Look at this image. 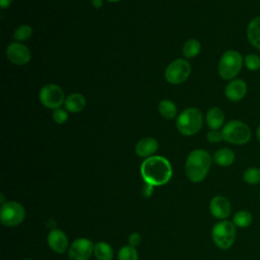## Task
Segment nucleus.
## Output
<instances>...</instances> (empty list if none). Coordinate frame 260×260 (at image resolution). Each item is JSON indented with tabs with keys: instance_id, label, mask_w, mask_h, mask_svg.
Masks as SVG:
<instances>
[{
	"instance_id": "nucleus-1",
	"label": "nucleus",
	"mask_w": 260,
	"mask_h": 260,
	"mask_svg": "<svg viewBox=\"0 0 260 260\" xmlns=\"http://www.w3.org/2000/svg\"><path fill=\"white\" fill-rule=\"evenodd\" d=\"M140 174L144 183L153 187L167 184L173 175L170 161L159 155H152L143 160L140 167Z\"/></svg>"
},
{
	"instance_id": "nucleus-2",
	"label": "nucleus",
	"mask_w": 260,
	"mask_h": 260,
	"mask_svg": "<svg viewBox=\"0 0 260 260\" xmlns=\"http://www.w3.org/2000/svg\"><path fill=\"white\" fill-rule=\"evenodd\" d=\"M212 158L208 151L204 149L192 150L185 164V173L187 178L193 183L202 182L211 167Z\"/></svg>"
},
{
	"instance_id": "nucleus-3",
	"label": "nucleus",
	"mask_w": 260,
	"mask_h": 260,
	"mask_svg": "<svg viewBox=\"0 0 260 260\" xmlns=\"http://www.w3.org/2000/svg\"><path fill=\"white\" fill-rule=\"evenodd\" d=\"M221 133L223 140L235 145H244L248 143L252 137L250 127L240 120L229 121L223 125Z\"/></svg>"
},
{
	"instance_id": "nucleus-4",
	"label": "nucleus",
	"mask_w": 260,
	"mask_h": 260,
	"mask_svg": "<svg viewBox=\"0 0 260 260\" xmlns=\"http://www.w3.org/2000/svg\"><path fill=\"white\" fill-rule=\"evenodd\" d=\"M244 58L236 50L225 51L218 62V74L224 80H233L240 73Z\"/></svg>"
},
{
	"instance_id": "nucleus-5",
	"label": "nucleus",
	"mask_w": 260,
	"mask_h": 260,
	"mask_svg": "<svg viewBox=\"0 0 260 260\" xmlns=\"http://www.w3.org/2000/svg\"><path fill=\"white\" fill-rule=\"evenodd\" d=\"M237 226L231 220H219L216 222L211 230V238L214 245L221 249H230L236 240Z\"/></svg>"
},
{
	"instance_id": "nucleus-6",
	"label": "nucleus",
	"mask_w": 260,
	"mask_h": 260,
	"mask_svg": "<svg viewBox=\"0 0 260 260\" xmlns=\"http://www.w3.org/2000/svg\"><path fill=\"white\" fill-rule=\"evenodd\" d=\"M203 116L196 108H188L184 110L177 118V128L179 132L185 136L196 134L202 127Z\"/></svg>"
},
{
	"instance_id": "nucleus-7",
	"label": "nucleus",
	"mask_w": 260,
	"mask_h": 260,
	"mask_svg": "<svg viewBox=\"0 0 260 260\" xmlns=\"http://www.w3.org/2000/svg\"><path fill=\"white\" fill-rule=\"evenodd\" d=\"M25 217V209L17 201H7L1 205L0 220L6 226H16Z\"/></svg>"
},
{
	"instance_id": "nucleus-8",
	"label": "nucleus",
	"mask_w": 260,
	"mask_h": 260,
	"mask_svg": "<svg viewBox=\"0 0 260 260\" xmlns=\"http://www.w3.org/2000/svg\"><path fill=\"white\" fill-rule=\"evenodd\" d=\"M191 73V66L185 59H176L170 63L165 71V77L172 84H180L187 80Z\"/></svg>"
},
{
	"instance_id": "nucleus-9",
	"label": "nucleus",
	"mask_w": 260,
	"mask_h": 260,
	"mask_svg": "<svg viewBox=\"0 0 260 260\" xmlns=\"http://www.w3.org/2000/svg\"><path fill=\"white\" fill-rule=\"evenodd\" d=\"M41 103L48 109L56 110L65 101L62 88L55 83H48L42 87L39 94Z\"/></svg>"
},
{
	"instance_id": "nucleus-10",
	"label": "nucleus",
	"mask_w": 260,
	"mask_h": 260,
	"mask_svg": "<svg viewBox=\"0 0 260 260\" xmlns=\"http://www.w3.org/2000/svg\"><path fill=\"white\" fill-rule=\"evenodd\" d=\"M93 244L89 239L78 238L68 250L69 260H88L93 253Z\"/></svg>"
},
{
	"instance_id": "nucleus-11",
	"label": "nucleus",
	"mask_w": 260,
	"mask_h": 260,
	"mask_svg": "<svg viewBox=\"0 0 260 260\" xmlns=\"http://www.w3.org/2000/svg\"><path fill=\"white\" fill-rule=\"evenodd\" d=\"M8 60L15 65H25L31 58L29 49L20 43H11L6 49Z\"/></svg>"
},
{
	"instance_id": "nucleus-12",
	"label": "nucleus",
	"mask_w": 260,
	"mask_h": 260,
	"mask_svg": "<svg viewBox=\"0 0 260 260\" xmlns=\"http://www.w3.org/2000/svg\"><path fill=\"white\" fill-rule=\"evenodd\" d=\"M209 211L217 219H226L232 211L231 202L222 195L214 196L209 202Z\"/></svg>"
},
{
	"instance_id": "nucleus-13",
	"label": "nucleus",
	"mask_w": 260,
	"mask_h": 260,
	"mask_svg": "<svg viewBox=\"0 0 260 260\" xmlns=\"http://www.w3.org/2000/svg\"><path fill=\"white\" fill-rule=\"evenodd\" d=\"M47 243L49 247L58 254H63L67 251L69 241L66 234L58 229L52 230L47 236Z\"/></svg>"
},
{
	"instance_id": "nucleus-14",
	"label": "nucleus",
	"mask_w": 260,
	"mask_h": 260,
	"mask_svg": "<svg viewBox=\"0 0 260 260\" xmlns=\"http://www.w3.org/2000/svg\"><path fill=\"white\" fill-rule=\"evenodd\" d=\"M247 83L243 79L235 78L226 84L224 88V94L228 100L236 103L244 99L247 93Z\"/></svg>"
},
{
	"instance_id": "nucleus-15",
	"label": "nucleus",
	"mask_w": 260,
	"mask_h": 260,
	"mask_svg": "<svg viewBox=\"0 0 260 260\" xmlns=\"http://www.w3.org/2000/svg\"><path fill=\"white\" fill-rule=\"evenodd\" d=\"M158 148V143L154 138L145 137L140 139L135 145V153L140 157H149Z\"/></svg>"
},
{
	"instance_id": "nucleus-16",
	"label": "nucleus",
	"mask_w": 260,
	"mask_h": 260,
	"mask_svg": "<svg viewBox=\"0 0 260 260\" xmlns=\"http://www.w3.org/2000/svg\"><path fill=\"white\" fill-rule=\"evenodd\" d=\"M246 35L249 43L257 50H260V16H256L250 20Z\"/></svg>"
},
{
	"instance_id": "nucleus-17",
	"label": "nucleus",
	"mask_w": 260,
	"mask_h": 260,
	"mask_svg": "<svg viewBox=\"0 0 260 260\" xmlns=\"http://www.w3.org/2000/svg\"><path fill=\"white\" fill-rule=\"evenodd\" d=\"M206 123L211 130H218L223 126L224 113L217 107H212L207 111Z\"/></svg>"
},
{
	"instance_id": "nucleus-18",
	"label": "nucleus",
	"mask_w": 260,
	"mask_h": 260,
	"mask_svg": "<svg viewBox=\"0 0 260 260\" xmlns=\"http://www.w3.org/2000/svg\"><path fill=\"white\" fill-rule=\"evenodd\" d=\"M85 105H86L85 98L82 94L77 93V92L69 94L64 101L65 109L71 113L81 112L84 109Z\"/></svg>"
},
{
	"instance_id": "nucleus-19",
	"label": "nucleus",
	"mask_w": 260,
	"mask_h": 260,
	"mask_svg": "<svg viewBox=\"0 0 260 260\" xmlns=\"http://www.w3.org/2000/svg\"><path fill=\"white\" fill-rule=\"evenodd\" d=\"M212 158H213V161L220 167H230L234 164L236 159V155L232 149L223 147L216 150Z\"/></svg>"
},
{
	"instance_id": "nucleus-20",
	"label": "nucleus",
	"mask_w": 260,
	"mask_h": 260,
	"mask_svg": "<svg viewBox=\"0 0 260 260\" xmlns=\"http://www.w3.org/2000/svg\"><path fill=\"white\" fill-rule=\"evenodd\" d=\"M93 254L98 260H112L114 252L112 247L106 242H99L94 245Z\"/></svg>"
},
{
	"instance_id": "nucleus-21",
	"label": "nucleus",
	"mask_w": 260,
	"mask_h": 260,
	"mask_svg": "<svg viewBox=\"0 0 260 260\" xmlns=\"http://www.w3.org/2000/svg\"><path fill=\"white\" fill-rule=\"evenodd\" d=\"M232 221L237 228L246 229L251 225L253 221V215L249 210H246V209L239 210L238 212L235 213Z\"/></svg>"
},
{
	"instance_id": "nucleus-22",
	"label": "nucleus",
	"mask_w": 260,
	"mask_h": 260,
	"mask_svg": "<svg viewBox=\"0 0 260 260\" xmlns=\"http://www.w3.org/2000/svg\"><path fill=\"white\" fill-rule=\"evenodd\" d=\"M158 112L166 119H174L177 116V107L170 100H162L158 104Z\"/></svg>"
},
{
	"instance_id": "nucleus-23",
	"label": "nucleus",
	"mask_w": 260,
	"mask_h": 260,
	"mask_svg": "<svg viewBox=\"0 0 260 260\" xmlns=\"http://www.w3.org/2000/svg\"><path fill=\"white\" fill-rule=\"evenodd\" d=\"M200 51H201V45L195 39L188 40L183 47V55L186 58H194L200 53Z\"/></svg>"
},
{
	"instance_id": "nucleus-24",
	"label": "nucleus",
	"mask_w": 260,
	"mask_h": 260,
	"mask_svg": "<svg viewBox=\"0 0 260 260\" xmlns=\"http://www.w3.org/2000/svg\"><path fill=\"white\" fill-rule=\"evenodd\" d=\"M243 180L249 185H258L260 184V169L251 167L244 171Z\"/></svg>"
},
{
	"instance_id": "nucleus-25",
	"label": "nucleus",
	"mask_w": 260,
	"mask_h": 260,
	"mask_svg": "<svg viewBox=\"0 0 260 260\" xmlns=\"http://www.w3.org/2000/svg\"><path fill=\"white\" fill-rule=\"evenodd\" d=\"M118 260H139L136 248L130 245L123 246L118 252Z\"/></svg>"
},
{
	"instance_id": "nucleus-26",
	"label": "nucleus",
	"mask_w": 260,
	"mask_h": 260,
	"mask_svg": "<svg viewBox=\"0 0 260 260\" xmlns=\"http://www.w3.org/2000/svg\"><path fill=\"white\" fill-rule=\"evenodd\" d=\"M244 65L250 71H257L260 69V56L257 54H248L244 57Z\"/></svg>"
},
{
	"instance_id": "nucleus-27",
	"label": "nucleus",
	"mask_w": 260,
	"mask_h": 260,
	"mask_svg": "<svg viewBox=\"0 0 260 260\" xmlns=\"http://www.w3.org/2000/svg\"><path fill=\"white\" fill-rule=\"evenodd\" d=\"M32 35V28L29 25H21L19 26L13 34V38L16 41L23 42L30 38Z\"/></svg>"
},
{
	"instance_id": "nucleus-28",
	"label": "nucleus",
	"mask_w": 260,
	"mask_h": 260,
	"mask_svg": "<svg viewBox=\"0 0 260 260\" xmlns=\"http://www.w3.org/2000/svg\"><path fill=\"white\" fill-rule=\"evenodd\" d=\"M68 119V114L64 109L58 108L56 110H54L53 112V120L57 123V124H63L67 121Z\"/></svg>"
},
{
	"instance_id": "nucleus-29",
	"label": "nucleus",
	"mask_w": 260,
	"mask_h": 260,
	"mask_svg": "<svg viewBox=\"0 0 260 260\" xmlns=\"http://www.w3.org/2000/svg\"><path fill=\"white\" fill-rule=\"evenodd\" d=\"M206 138L211 143H217V142H220L221 140H223L222 133H221V131H218V130H210L207 133Z\"/></svg>"
},
{
	"instance_id": "nucleus-30",
	"label": "nucleus",
	"mask_w": 260,
	"mask_h": 260,
	"mask_svg": "<svg viewBox=\"0 0 260 260\" xmlns=\"http://www.w3.org/2000/svg\"><path fill=\"white\" fill-rule=\"evenodd\" d=\"M141 241H142L141 236H140L138 233H132V234H130L129 237H128V243H129V245L132 246V247H134V248L138 247V246L141 244Z\"/></svg>"
},
{
	"instance_id": "nucleus-31",
	"label": "nucleus",
	"mask_w": 260,
	"mask_h": 260,
	"mask_svg": "<svg viewBox=\"0 0 260 260\" xmlns=\"http://www.w3.org/2000/svg\"><path fill=\"white\" fill-rule=\"evenodd\" d=\"M153 189H154L153 186H151V185L145 183V184L143 185V187H142V194H143V196H144V197H149V196H151V194H152V192H153Z\"/></svg>"
},
{
	"instance_id": "nucleus-32",
	"label": "nucleus",
	"mask_w": 260,
	"mask_h": 260,
	"mask_svg": "<svg viewBox=\"0 0 260 260\" xmlns=\"http://www.w3.org/2000/svg\"><path fill=\"white\" fill-rule=\"evenodd\" d=\"M12 0H0V7L2 9H5V8H8L11 4Z\"/></svg>"
},
{
	"instance_id": "nucleus-33",
	"label": "nucleus",
	"mask_w": 260,
	"mask_h": 260,
	"mask_svg": "<svg viewBox=\"0 0 260 260\" xmlns=\"http://www.w3.org/2000/svg\"><path fill=\"white\" fill-rule=\"evenodd\" d=\"M91 3H92L94 8H100L103 5V1L102 0H91Z\"/></svg>"
},
{
	"instance_id": "nucleus-34",
	"label": "nucleus",
	"mask_w": 260,
	"mask_h": 260,
	"mask_svg": "<svg viewBox=\"0 0 260 260\" xmlns=\"http://www.w3.org/2000/svg\"><path fill=\"white\" fill-rule=\"evenodd\" d=\"M256 136H257V139H258V141L260 142V125L258 126V128H257V131H256Z\"/></svg>"
},
{
	"instance_id": "nucleus-35",
	"label": "nucleus",
	"mask_w": 260,
	"mask_h": 260,
	"mask_svg": "<svg viewBox=\"0 0 260 260\" xmlns=\"http://www.w3.org/2000/svg\"><path fill=\"white\" fill-rule=\"evenodd\" d=\"M109 2H118V1H121V0H107Z\"/></svg>"
},
{
	"instance_id": "nucleus-36",
	"label": "nucleus",
	"mask_w": 260,
	"mask_h": 260,
	"mask_svg": "<svg viewBox=\"0 0 260 260\" xmlns=\"http://www.w3.org/2000/svg\"><path fill=\"white\" fill-rule=\"evenodd\" d=\"M22 260H32V259H28V258H26V259H22Z\"/></svg>"
}]
</instances>
